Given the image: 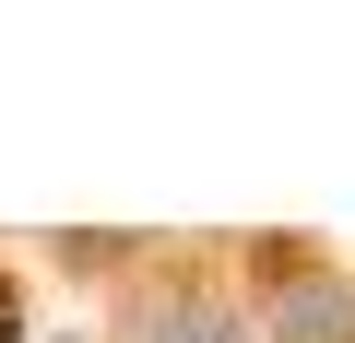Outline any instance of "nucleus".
<instances>
[{"label": "nucleus", "instance_id": "f257e3e1", "mask_svg": "<svg viewBox=\"0 0 355 343\" xmlns=\"http://www.w3.org/2000/svg\"><path fill=\"white\" fill-rule=\"evenodd\" d=\"M107 343H261V308H249V284H237L225 249H154L119 284Z\"/></svg>", "mask_w": 355, "mask_h": 343}, {"label": "nucleus", "instance_id": "f03ea898", "mask_svg": "<svg viewBox=\"0 0 355 343\" xmlns=\"http://www.w3.org/2000/svg\"><path fill=\"white\" fill-rule=\"evenodd\" d=\"M249 308H261V343H355V261L272 225V237H225Z\"/></svg>", "mask_w": 355, "mask_h": 343}, {"label": "nucleus", "instance_id": "7ed1b4c3", "mask_svg": "<svg viewBox=\"0 0 355 343\" xmlns=\"http://www.w3.org/2000/svg\"><path fill=\"white\" fill-rule=\"evenodd\" d=\"M24 343H107V319H95V331H24Z\"/></svg>", "mask_w": 355, "mask_h": 343}]
</instances>
